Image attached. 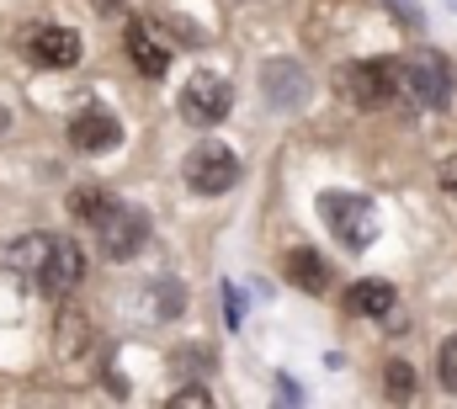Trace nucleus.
<instances>
[{"label": "nucleus", "instance_id": "nucleus-1", "mask_svg": "<svg viewBox=\"0 0 457 409\" xmlns=\"http://www.w3.org/2000/svg\"><path fill=\"white\" fill-rule=\"evenodd\" d=\"M336 91H341V102L361 106V112H383V106H394V102L410 112L404 59H356V64H341L336 70Z\"/></svg>", "mask_w": 457, "mask_h": 409}, {"label": "nucleus", "instance_id": "nucleus-2", "mask_svg": "<svg viewBox=\"0 0 457 409\" xmlns=\"http://www.w3.org/2000/svg\"><path fill=\"white\" fill-rule=\"evenodd\" d=\"M320 218L330 223V234L345 250H367L378 239V203L356 197V192H320Z\"/></svg>", "mask_w": 457, "mask_h": 409}, {"label": "nucleus", "instance_id": "nucleus-3", "mask_svg": "<svg viewBox=\"0 0 457 409\" xmlns=\"http://www.w3.org/2000/svg\"><path fill=\"white\" fill-rule=\"evenodd\" d=\"M404 96L410 112L426 106V112H447L453 106V64L436 54V48H415L404 59Z\"/></svg>", "mask_w": 457, "mask_h": 409}, {"label": "nucleus", "instance_id": "nucleus-4", "mask_svg": "<svg viewBox=\"0 0 457 409\" xmlns=\"http://www.w3.org/2000/svg\"><path fill=\"white\" fill-rule=\"evenodd\" d=\"M91 229H96V245H102L107 261H133L149 245V213H138V207H128V203H112Z\"/></svg>", "mask_w": 457, "mask_h": 409}, {"label": "nucleus", "instance_id": "nucleus-5", "mask_svg": "<svg viewBox=\"0 0 457 409\" xmlns=\"http://www.w3.org/2000/svg\"><path fill=\"white\" fill-rule=\"evenodd\" d=\"M187 187L203 192V197H224L228 187H239V154L228 144H197L181 165Z\"/></svg>", "mask_w": 457, "mask_h": 409}, {"label": "nucleus", "instance_id": "nucleus-6", "mask_svg": "<svg viewBox=\"0 0 457 409\" xmlns=\"http://www.w3.org/2000/svg\"><path fill=\"white\" fill-rule=\"evenodd\" d=\"M181 117L192 122V128H213V122H224L228 106H234V86H228L224 75H213V70H197L187 86H181Z\"/></svg>", "mask_w": 457, "mask_h": 409}, {"label": "nucleus", "instance_id": "nucleus-7", "mask_svg": "<svg viewBox=\"0 0 457 409\" xmlns=\"http://www.w3.org/2000/svg\"><path fill=\"white\" fill-rule=\"evenodd\" d=\"M309 91H314V80L298 59H266L261 64V96L271 112H298L309 102Z\"/></svg>", "mask_w": 457, "mask_h": 409}, {"label": "nucleus", "instance_id": "nucleus-8", "mask_svg": "<svg viewBox=\"0 0 457 409\" xmlns=\"http://www.w3.org/2000/svg\"><path fill=\"white\" fill-rule=\"evenodd\" d=\"M21 54L32 64H43V70H70V64H80V32L54 27V21H37V27L21 32Z\"/></svg>", "mask_w": 457, "mask_h": 409}, {"label": "nucleus", "instance_id": "nucleus-9", "mask_svg": "<svg viewBox=\"0 0 457 409\" xmlns=\"http://www.w3.org/2000/svg\"><path fill=\"white\" fill-rule=\"evenodd\" d=\"M80 277H86V255H80V245L64 239V234H54V250H48V261H43L32 293H43V298H64V293L80 288Z\"/></svg>", "mask_w": 457, "mask_h": 409}, {"label": "nucleus", "instance_id": "nucleus-10", "mask_svg": "<svg viewBox=\"0 0 457 409\" xmlns=\"http://www.w3.org/2000/svg\"><path fill=\"white\" fill-rule=\"evenodd\" d=\"M70 144L80 149V154H107L122 144V122H117L107 106H86V112H75V122H70Z\"/></svg>", "mask_w": 457, "mask_h": 409}, {"label": "nucleus", "instance_id": "nucleus-11", "mask_svg": "<svg viewBox=\"0 0 457 409\" xmlns=\"http://www.w3.org/2000/svg\"><path fill=\"white\" fill-rule=\"evenodd\" d=\"M48 250H54V234H21V239H11L5 245V255H0V266L16 277V282H27V288H37V271H43V261H48Z\"/></svg>", "mask_w": 457, "mask_h": 409}, {"label": "nucleus", "instance_id": "nucleus-12", "mask_svg": "<svg viewBox=\"0 0 457 409\" xmlns=\"http://www.w3.org/2000/svg\"><path fill=\"white\" fill-rule=\"evenodd\" d=\"M128 59H133V70H144V80H160L165 70H170V54H165V43L144 27V21H128Z\"/></svg>", "mask_w": 457, "mask_h": 409}, {"label": "nucleus", "instance_id": "nucleus-13", "mask_svg": "<svg viewBox=\"0 0 457 409\" xmlns=\"http://www.w3.org/2000/svg\"><path fill=\"white\" fill-rule=\"evenodd\" d=\"M91 351H96V340H91V324H86V313L64 308V313H59V324H54V356L70 367V362H80V356H91Z\"/></svg>", "mask_w": 457, "mask_h": 409}, {"label": "nucleus", "instance_id": "nucleus-14", "mask_svg": "<svg viewBox=\"0 0 457 409\" xmlns=\"http://www.w3.org/2000/svg\"><path fill=\"white\" fill-rule=\"evenodd\" d=\"M399 304V293H394V282H383V277H361V282H351V293H345V308L351 313H367V319H388Z\"/></svg>", "mask_w": 457, "mask_h": 409}, {"label": "nucleus", "instance_id": "nucleus-15", "mask_svg": "<svg viewBox=\"0 0 457 409\" xmlns=\"http://www.w3.org/2000/svg\"><path fill=\"white\" fill-rule=\"evenodd\" d=\"M287 282L303 288V293H325V288H330V266H325V255L309 250V245H293V250H287Z\"/></svg>", "mask_w": 457, "mask_h": 409}, {"label": "nucleus", "instance_id": "nucleus-16", "mask_svg": "<svg viewBox=\"0 0 457 409\" xmlns=\"http://www.w3.org/2000/svg\"><path fill=\"white\" fill-rule=\"evenodd\" d=\"M383 378H388V383H383V394H388V399H399V405H404V399L415 394V372H410V362H388V367H383Z\"/></svg>", "mask_w": 457, "mask_h": 409}, {"label": "nucleus", "instance_id": "nucleus-17", "mask_svg": "<svg viewBox=\"0 0 457 409\" xmlns=\"http://www.w3.org/2000/svg\"><path fill=\"white\" fill-rule=\"evenodd\" d=\"M117 197H107V192H91V187H80L75 197H70V207H75V218H86V223H96L107 207H112Z\"/></svg>", "mask_w": 457, "mask_h": 409}, {"label": "nucleus", "instance_id": "nucleus-18", "mask_svg": "<svg viewBox=\"0 0 457 409\" xmlns=\"http://www.w3.org/2000/svg\"><path fill=\"white\" fill-rule=\"evenodd\" d=\"M436 378H442L447 394H457V335H447V340L436 346Z\"/></svg>", "mask_w": 457, "mask_h": 409}, {"label": "nucleus", "instance_id": "nucleus-19", "mask_svg": "<svg viewBox=\"0 0 457 409\" xmlns=\"http://www.w3.org/2000/svg\"><path fill=\"white\" fill-rule=\"evenodd\" d=\"M208 405H213V394H208L203 383H187V388L170 394V409H208Z\"/></svg>", "mask_w": 457, "mask_h": 409}, {"label": "nucleus", "instance_id": "nucleus-20", "mask_svg": "<svg viewBox=\"0 0 457 409\" xmlns=\"http://www.w3.org/2000/svg\"><path fill=\"white\" fill-rule=\"evenodd\" d=\"M224 319H228V330H239V319H245V293L228 288V282H224Z\"/></svg>", "mask_w": 457, "mask_h": 409}, {"label": "nucleus", "instance_id": "nucleus-21", "mask_svg": "<svg viewBox=\"0 0 457 409\" xmlns=\"http://www.w3.org/2000/svg\"><path fill=\"white\" fill-rule=\"evenodd\" d=\"M442 192H447V197L457 203V154L447 160V165H442Z\"/></svg>", "mask_w": 457, "mask_h": 409}, {"label": "nucleus", "instance_id": "nucleus-22", "mask_svg": "<svg viewBox=\"0 0 457 409\" xmlns=\"http://www.w3.org/2000/svg\"><path fill=\"white\" fill-rule=\"evenodd\" d=\"M388 5H394V11H399V16H404V21H410V27H415V32H420V11H415V5H410V0H388Z\"/></svg>", "mask_w": 457, "mask_h": 409}, {"label": "nucleus", "instance_id": "nucleus-23", "mask_svg": "<svg viewBox=\"0 0 457 409\" xmlns=\"http://www.w3.org/2000/svg\"><path fill=\"white\" fill-rule=\"evenodd\" d=\"M91 5H96L102 16H112V11H122V5H128V0H91Z\"/></svg>", "mask_w": 457, "mask_h": 409}, {"label": "nucleus", "instance_id": "nucleus-24", "mask_svg": "<svg viewBox=\"0 0 457 409\" xmlns=\"http://www.w3.org/2000/svg\"><path fill=\"white\" fill-rule=\"evenodd\" d=\"M5 122H11V112H5V106H0V133H5Z\"/></svg>", "mask_w": 457, "mask_h": 409}, {"label": "nucleus", "instance_id": "nucleus-25", "mask_svg": "<svg viewBox=\"0 0 457 409\" xmlns=\"http://www.w3.org/2000/svg\"><path fill=\"white\" fill-rule=\"evenodd\" d=\"M453 5H457V0H453Z\"/></svg>", "mask_w": 457, "mask_h": 409}]
</instances>
